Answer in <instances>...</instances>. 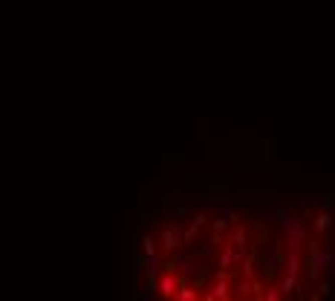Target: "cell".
<instances>
[{
    "mask_svg": "<svg viewBox=\"0 0 335 301\" xmlns=\"http://www.w3.org/2000/svg\"><path fill=\"white\" fill-rule=\"evenodd\" d=\"M260 211L266 214V220H275L277 226L283 229V235H286V246L292 249V252H303L306 241L312 238L306 220L295 217L289 206H260Z\"/></svg>",
    "mask_w": 335,
    "mask_h": 301,
    "instance_id": "cell-1",
    "label": "cell"
},
{
    "mask_svg": "<svg viewBox=\"0 0 335 301\" xmlns=\"http://www.w3.org/2000/svg\"><path fill=\"white\" fill-rule=\"evenodd\" d=\"M329 266H335V249L329 246V241L309 238L306 241V278L318 281Z\"/></svg>",
    "mask_w": 335,
    "mask_h": 301,
    "instance_id": "cell-2",
    "label": "cell"
},
{
    "mask_svg": "<svg viewBox=\"0 0 335 301\" xmlns=\"http://www.w3.org/2000/svg\"><path fill=\"white\" fill-rule=\"evenodd\" d=\"M286 252L289 246L283 238H277V241L269 243V249L260 255V264H263V281H275L280 275V269L286 266Z\"/></svg>",
    "mask_w": 335,
    "mask_h": 301,
    "instance_id": "cell-3",
    "label": "cell"
},
{
    "mask_svg": "<svg viewBox=\"0 0 335 301\" xmlns=\"http://www.w3.org/2000/svg\"><path fill=\"white\" fill-rule=\"evenodd\" d=\"M182 229H185V220H179V217H168V223L162 226V252L165 255L176 252V249H185Z\"/></svg>",
    "mask_w": 335,
    "mask_h": 301,
    "instance_id": "cell-4",
    "label": "cell"
},
{
    "mask_svg": "<svg viewBox=\"0 0 335 301\" xmlns=\"http://www.w3.org/2000/svg\"><path fill=\"white\" fill-rule=\"evenodd\" d=\"M185 278L179 275V272H162L159 278V298L162 301H171L176 292H179V287H182Z\"/></svg>",
    "mask_w": 335,
    "mask_h": 301,
    "instance_id": "cell-5",
    "label": "cell"
},
{
    "mask_svg": "<svg viewBox=\"0 0 335 301\" xmlns=\"http://www.w3.org/2000/svg\"><path fill=\"white\" fill-rule=\"evenodd\" d=\"M335 226V217L329 208H321L315 217H312V235H321V238H329V232Z\"/></svg>",
    "mask_w": 335,
    "mask_h": 301,
    "instance_id": "cell-6",
    "label": "cell"
},
{
    "mask_svg": "<svg viewBox=\"0 0 335 301\" xmlns=\"http://www.w3.org/2000/svg\"><path fill=\"white\" fill-rule=\"evenodd\" d=\"M226 241H229L231 246H237V249H249V229H246V226H234Z\"/></svg>",
    "mask_w": 335,
    "mask_h": 301,
    "instance_id": "cell-7",
    "label": "cell"
},
{
    "mask_svg": "<svg viewBox=\"0 0 335 301\" xmlns=\"http://www.w3.org/2000/svg\"><path fill=\"white\" fill-rule=\"evenodd\" d=\"M283 272H286V275L300 278V252H292V249H289V252H286V266H283Z\"/></svg>",
    "mask_w": 335,
    "mask_h": 301,
    "instance_id": "cell-8",
    "label": "cell"
},
{
    "mask_svg": "<svg viewBox=\"0 0 335 301\" xmlns=\"http://www.w3.org/2000/svg\"><path fill=\"white\" fill-rule=\"evenodd\" d=\"M182 278H185V275H182ZM176 301H202V298L196 295V287H194V284L185 278L182 287H179V292H176Z\"/></svg>",
    "mask_w": 335,
    "mask_h": 301,
    "instance_id": "cell-9",
    "label": "cell"
},
{
    "mask_svg": "<svg viewBox=\"0 0 335 301\" xmlns=\"http://www.w3.org/2000/svg\"><path fill=\"white\" fill-rule=\"evenodd\" d=\"M191 188H229V180H188Z\"/></svg>",
    "mask_w": 335,
    "mask_h": 301,
    "instance_id": "cell-10",
    "label": "cell"
},
{
    "mask_svg": "<svg viewBox=\"0 0 335 301\" xmlns=\"http://www.w3.org/2000/svg\"><path fill=\"white\" fill-rule=\"evenodd\" d=\"M298 284H300V278H295V275H286V272H283V278H280V284H277V287H280V292H283V295H295V289H298Z\"/></svg>",
    "mask_w": 335,
    "mask_h": 301,
    "instance_id": "cell-11",
    "label": "cell"
},
{
    "mask_svg": "<svg viewBox=\"0 0 335 301\" xmlns=\"http://www.w3.org/2000/svg\"><path fill=\"white\" fill-rule=\"evenodd\" d=\"M188 252L194 255V258H199V261H208V258H211L214 252H219V249H217V246H214L211 241H208V243H202V246H194V249H188Z\"/></svg>",
    "mask_w": 335,
    "mask_h": 301,
    "instance_id": "cell-12",
    "label": "cell"
},
{
    "mask_svg": "<svg viewBox=\"0 0 335 301\" xmlns=\"http://www.w3.org/2000/svg\"><path fill=\"white\" fill-rule=\"evenodd\" d=\"M318 206H321V208H329V211H335V191H326V194L318 197Z\"/></svg>",
    "mask_w": 335,
    "mask_h": 301,
    "instance_id": "cell-13",
    "label": "cell"
},
{
    "mask_svg": "<svg viewBox=\"0 0 335 301\" xmlns=\"http://www.w3.org/2000/svg\"><path fill=\"white\" fill-rule=\"evenodd\" d=\"M229 226H231V220L222 217V214H217V217L211 220V232H226Z\"/></svg>",
    "mask_w": 335,
    "mask_h": 301,
    "instance_id": "cell-14",
    "label": "cell"
},
{
    "mask_svg": "<svg viewBox=\"0 0 335 301\" xmlns=\"http://www.w3.org/2000/svg\"><path fill=\"white\" fill-rule=\"evenodd\" d=\"M266 301H289V295H283L280 287H269L266 289Z\"/></svg>",
    "mask_w": 335,
    "mask_h": 301,
    "instance_id": "cell-15",
    "label": "cell"
},
{
    "mask_svg": "<svg viewBox=\"0 0 335 301\" xmlns=\"http://www.w3.org/2000/svg\"><path fill=\"white\" fill-rule=\"evenodd\" d=\"M142 252H145V255H153V252H159V249H156V243H153V238H150V235H142Z\"/></svg>",
    "mask_w": 335,
    "mask_h": 301,
    "instance_id": "cell-16",
    "label": "cell"
},
{
    "mask_svg": "<svg viewBox=\"0 0 335 301\" xmlns=\"http://www.w3.org/2000/svg\"><path fill=\"white\" fill-rule=\"evenodd\" d=\"M260 160H272V142H260Z\"/></svg>",
    "mask_w": 335,
    "mask_h": 301,
    "instance_id": "cell-17",
    "label": "cell"
},
{
    "mask_svg": "<svg viewBox=\"0 0 335 301\" xmlns=\"http://www.w3.org/2000/svg\"><path fill=\"white\" fill-rule=\"evenodd\" d=\"M318 292H321L323 298H329V295H332V284H329V281H321V287H318Z\"/></svg>",
    "mask_w": 335,
    "mask_h": 301,
    "instance_id": "cell-18",
    "label": "cell"
},
{
    "mask_svg": "<svg viewBox=\"0 0 335 301\" xmlns=\"http://www.w3.org/2000/svg\"><path fill=\"white\" fill-rule=\"evenodd\" d=\"M202 301H219V298H217V295H214V292H211V289H208L205 295H202Z\"/></svg>",
    "mask_w": 335,
    "mask_h": 301,
    "instance_id": "cell-19",
    "label": "cell"
},
{
    "mask_svg": "<svg viewBox=\"0 0 335 301\" xmlns=\"http://www.w3.org/2000/svg\"><path fill=\"white\" fill-rule=\"evenodd\" d=\"M321 298H323L321 292H309V298H306V301H321Z\"/></svg>",
    "mask_w": 335,
    "mask_h": 301,
    "instance_id": "cell-20",
    "label": "cell"
},
{
    "mask_svg": "<svg viewBox=\"0 0 335 301\" xmlns=\"http://www.w3.org/2000/svg\"><path fill=\"white\" fill-rule=\"evenodd\" d=\"M226 301H234V298H226Z\"/></svg>",
    "mask_w": 335,
    "mask_h": 301,
    "instance_id": "cell-21",
    "label": "cell"
}]
</instances>
